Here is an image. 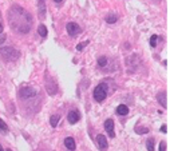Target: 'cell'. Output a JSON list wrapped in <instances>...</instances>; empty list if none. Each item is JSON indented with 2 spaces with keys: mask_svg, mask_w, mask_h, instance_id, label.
<instances>
[{
  "mask_svg": "<svg viewBox=\"0 0 170 151\" xmlns=\"http://www.w3.org/2000/svg\"><path fill=\"white\" fill-rule=\"evenodd\" d=\"M160 151H166V143L164 141L160 143Z\"/></svg>",
  "mask_w": 170,
  "mask_h": 151,
  "instance_id": "obj_23",
  "label": "cell"
},
{
  "mask_svg": "<svg viewBox=\"0 0 170 151\" xmlns=\"http://www.w3.org/2000/svg\"><path fill=\"white\" fill-rule=\"evenodd\" d=\"M157 100L160 102V104L162 106V107L166 108V106H168V102H166V94L165 92H160L157 95Z\"/></svg>",
  "mask_w": 170,
  "mask_h": 151,
  "instance_id": "obj_11",
  "label": "cell"
},
{
  "mask_svg": "<svg viewBox=\"0 0 170 151\" xmlns=\"http://www.w3.org/2000/svg\"><path fill=\"white\" fill-rule=\"evenodd\" d=\"M0 151H4V150H3V147H2V145H0Z\"/></svg>",
  "mask_w": 170,
  "mask_h": 151,
  "instance_id": "obj_27",
  "label": "cell"
},
{
  "mask_svg": "<svg viewBox=\"0 0 170 151\" xmlns=\"http://www.w3.org/2000/svg\"><path fill=\"white\" fill-rule=\"evenodd\" d=\"M117 114H118V115H122V116L127 115V114H129V107H127V106H125V104L118 106V108H117Z\"/></svg>",
  "mask_w": 170,
  "mask_h": 151,
  "instance_id": "obj_12",
  "label": "cell"
},
{
  "mask_svg": "<svg viewBox=\"0 0 170 151\" xmlns=\"http://www.w3.org/2000/svg\"><path fill=\"white\" fill-rule=\"evenodd\" d=\"M54 2H55V3H60L62 0H54Z\"/></svg>",
  "mask_w": 170,
  "mask_h": 151,
  "instance_id": "obj_26",
  "label": "cell"
},
{
  "mask_svg": "<svg viewBox=\"0 0 170 151\" xmlns=\"http://www.w3.org/2000/svg\"><path fill=\"white\" fill-rule=\"evenodd\" d=\"M44 9H46V7H44V2H39V13L40 16L44 17Z\"/></svg>",
  "mask_w": 170,
  "mask_h": 151,
  "instance_id": "obj_18",
  "label": "cell"
},
{
  "mask_svg": "<svg viewBox=\"0 0 170 151\" xmlns=\"http://www.w3.org/2000/svg\"><path fill=\"white\" fill-rule=\"evenodd\" d=\"M106 96H107V84L106 83L98 84V86L95 87V90H94V99H95V102L101 103V102L105 100Z\"/></svg>",
  "mask_w": 170,
  "mask_h": 151,
  "instance_id": "obj_2",
  "label": "cell"
},
{
  "mask_svg": "<svg viewBox=\"0 0 170 151\" xmlns=\"http://www.w3.org/2000/svg\"><path fill=\"white\" fill-rule=\"evenodd\" d=\"M59 120H60V116H59V115H52V116H51V119H50L51 126H52V127H56L58 123H59Z\"/></svg>",
  "mask_w": 170,
  "mask_h": 151,
  "instance_id": "obj_14",
  "label": "cell"
},
{
  "mask_svg": "<svg viewBox=\"0 0 170 151\" xmlns=\"http://www.w3.org/2000/svg\"><path fill=\"white\" fill-rule=\"evenodd\" d=\"M39 2H44V0H39Z\"/></svg>",
  "mask_w": 170,
  "mask_h": 151,
  "instance_id": "obj_28",
  "label": "cell"
},
{
  "mask_svg": "<svg viewBox=\"0 0 170 151\" xmlns=\"http://www.w3.org/2000/svg\"><path fill=\"white\" fill-rule=\"evenodd\" d=\"M107 62H109V60H107L106 56H101L98 59V66L103 68V67H106V66H107Z\"/></svg>",
  "mask_w": 170,
  "mask_h": 151,
  "instance_id": "obj_16",
  "label": "cell"
},
{
  "mask_svg": "<svg viewBox=\"0 0 170 151\" xmlns=\"http://www.w3.org/2000/svg\"><path fill=\"white\" fill-rule=\"evenodd\" d=\"M135 132L137 134H147L149 132V128H135Z\"/></svg>",
  "mask_w": 170,
  "mask_h": 151,
  "instance_id": "obj_20",
  "label": "cell"
},
{
  "mask_svg": "<svg viewBox=\"0 0 170 151\" xmlns=\"http://www.w3.org/2000/svg\"><path fill=\"white\" fill-rule=\"evenodd\" d=\"M38 95V90H35L34 87H23L19 91V96L20 99H29V98H34Z\"/></svg>",
  "mask_w": 170,
  "mask_h": 151,
  "instance_id": "obj_5",
  "label": "cell"
},
{
  "mask_svg": "<svg viewBox=\"0 0 170 151\" xmlns=\"http://www.w3.org/2000/svg\"><path fill=\"white\" fill-rule=\"evenodd\" d=\"M97 143H98V147L101 151H107V149H109V143H107V139L105 135L99 134L97 137Z\"/></svg>",
  "mask_w": 170,
  "mask_h": 151,
  "instance_id": "obj_7",
  "label": "cell"
},
{
  "mask_svg": "<svg viewBox=\"0 0 170 151\" xmlns=\"http://www.w3.org/2000/svg\"><path fill=\"white\" fill-rule=\"evenodd\" d=\"M117 20H118L117 15H109V16L106 17V23H109V24H114Z\"/></svg>",
  "mask_w": 170,
  "mask_h": 151,
  "instance_id": "obj_15",
  "label": "cell"
},
{
  "mask_svg": "<svg viewBox=\"0 0 170 151\" xmlns=\"http://www.w3.org/2000/svg\"><path fill=\"white\" fill-rule=\"evenodd\" d=\"M105 130L107 131L110 138H115V131H114V122L111 119H107L105 122Z\"/></svg>",
  "mask_w": 170,
  "mask_h": 151,
  "instance_id": "obj_9",
  "label": "cell"
},
{
  "mask_svg": "<svg viewBox=\"0 0 170 151\" xmlns=\"http://www.w3.org/2000/svg\"><path fill=\"white\" fill-rule=\"evenodd\" d=\"M161 131L162 132H168V126H166V124H164V126L161 127Z\"/></svg>",
  "mask_w": 170,
  "mask_h": 151,
  "instance_id": "obj_24",
  "label": "cell"
},
{
  "mask_svg": "<svg viewBox=\"0 0 170 151\" xmlns=\"http://www.w3.org/2000/svg\"><path fill=\"white\" fill-rule=\"evenodd\" d=\"M0 55H2L3 59H6V60H8V62L16 60V59L19 58V52L15 48H12V47H4V48H2L0 50Z\"/></svg>",
  "mask_w": 170,
  "mask_h": 151,
  "instance_id": "obj_3",
  "label": "cell"
},
{
  "mask_svg": "<svg viewBox=\"0 0 170 151\" xmlns=\"http://www.w3.org/2000/svg\"><path fill=\"white\" fill-rule=\"evenodd\" d=\"M64 146L67 147V149L70 150V151H74L76 149V145H75V141H74V138H71V137H67L64 139Z\"/></svg>",
  "mask_w": 170,
  "mask_h": 151,
  "instance_id": "obj_10",
  "label": "cell"
},
{
  "mask_svg": "<svg viewBox=\"0 0 170 151\" xmlns=\"http://www.w3.org/2000/svg\"><path fill=\"white\" fill-rule=\"evenodd\" d=\"M157 40H158V36L157 35H153L150 38V46L151 47H157Z\"/></svg>",
  "mask_w": 170,
  "mask_h": 151,
  "instance_id": "obj_19",
  "label": "cell"
},
{
  "mask_svg": "<svg viewBox=\"0 0 170 151\" xmlns=\"http://www.w3.org/2000/svg\"><path fill=\"white\" fill-rule=\"evenodd\" d=\"M38 32H39V35L42 36V38H46V36H47V27H46V25H43V24H40L39 28H38Z\"/></svg>",
  "mask_w": 170,
  "mask_h": 151,
  "instance_id": "obj_13",
  "label": "cell"
},
{
  "mask_svg": "<svg viewBox=\"0 0 170 151\" xmlns=\"http://www.w3.org/2000/svg\"><path fill=\"white\" fill-rule=\"evenodd\" d=\"M8 23L15 31L27 34L32 25V16L20 6H12L8 11Z\"/></svg>",
  "mask_w": 170,
  "mask_h": 151,
  "instance_id": "obj_1",
  "label": "cell"
},
{
  "mask_svg": "<svg viewBox=\"0 0 170 151\" xmlns=\"http://www.w3.org/2000/svg\"><path fill=\"white\" fill-rule=\"evenodd\" d=\"M7 151H11V150H7Z\"/></svg>",
  "mask_w": 170,
  "mask_h": 151,
  "instance_id": "obj_29",
  "label": "cell"
},
{
  "mask_svg": "<svg viewBox=\"0 0 170 151\" xmlns=\"http://www.w3.org/2000/svg\"><path fill=\"white\" fill-rule=\"evenodd\" d=\"M46 90H47V92H48L51 96H54V95L56 94V91H58L56 82H55L54 78H51L48 74L46 75Z\"/></svg>",
  "mask_w": 170,
  "mask_h": 151,
  "instance_id": "obj_4",
  "label": "cell"
},
{
  "mask_svg": "<svg viewBox=\"0 0 170 151\" xmlns=\"http://www.w3.org/2000/svg\"><path fill=\"white\" fill-rule=\"evenodd\" d=\"M87 44H88L87 40H86L84 43H82V44H78V46H76V50H78V51H82V50L84 48V46H87Z\"/></svg>",
  "mask_w": 170,
  "mask_h": 151,
  "instance_id": "obj_22",
  "label": "cell"
},
{
  "mask_svg": "<svg viewBox=\"0 0 170 151\" xmlns=\"http://www.w3.org/2000/svg\"><path fill=\"white\" fill-rule=\"evenodd\" d=\"M79 119H80V114L76 111V110H72V111H70L68 112V115H67V120H68V123L70 124H75V123H78L79 122Z\"/></svg>",
  "mask_w": 170,
  "mask_h": 151,
  "instance_id": "obj_8",
  "label": "cell"
},
{
  "mask_svg": "<svg viewBox=\"0 0 170 151\" xmlns=\"http://www.w3.org/2000/svg\"><path fill=\"white\" fill-rule=\"evenodd\" d=\"M0 130H2V131H7V130H8V127H7V124H6L4 122H3L2 119H0Z\"/></svg>",
  "mask_w": 170,
  "mask_h": 151,
  "instance_id": "obj_21",
  "label": "cell"
},
{
  "mask_svg": "<svg viewBox=\"0 0 170 151\" xmlns=\"http://www.w3.org/2000/svg\"><path fill=\"white\" fill-rule=\"evenodd\" d=\"M66 29H67L70 36H76L82 32V29H80V27L76 23H68L67 25H66Z\"/></svg>",
  "mask_w": 170,
  "mask_h": 151,
  "instance_id": "obj_6",
  "label": "cell"
},
{
  "mask_svg": "<svg viewBox=\"0 0 170 151\" xmlns=\"http://www.w3.org/2000/svg\"><path fill=\"white\" fill-rule=\"evenodd\" d=\"M3 32V25H2V23H0V34Z\"/></svg>",
  "mask_w": 170,
  "mask_h": 151,
  "instance_id": "obj_25",
  "label": "cell"
},
{
  "mask_svg": "<svg viewBox=\"0 0 170 151\" xmlns=\"http://www.w3.org/2000/svg\"><path fill=\"white\" fill-rule=\"evenodd\" d=\"M146 147H147V151H154V139H151V138L147 139Z\"/></svg>",
  "mask_w": 170,
  "mask_h": 151,
  "instance_id": "obj_17",
  "label": "cell"
}]
</instances>
